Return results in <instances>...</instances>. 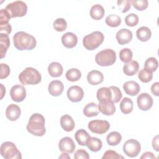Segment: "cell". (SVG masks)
Masks as SVG:
<instances>
[{
	"label": "cell",
	"instance_id": "1",
	"mask_svg": "<svg viewBox=\"0 0 159 159\" xmlns=\"http://www.w3.org/2000/svg\"><path fill=\"white\" fill-rule=\"evenodd\" d=\"M14 47L19 50H30L36 46L35 38L25 32L20 31L16 33L13 36Z\"/></svg>",
	"mask_w": 159,
	"mask_h": 159
},
{
	"label": "cell",
	"instance_id": "2",
	"mask_svg": "<svg viewBox=\"0 0 159 159\" xmlns=\"http://www.w3.org/2000/svg\"><path fill=\"white\" fill-rule=\"evenodd\" d=\"M26 129L34 135L43 136L46 132L44 117L39 113L33 114L29 118Z\"/></svg>",
	"mask_w": 159,
	"mask_h": 159
},
{
	"label": "cell",
	"instance_id": "3",
	"mask_svg": "<svg viewBox=\"0 0 159 159\" xmlns=\"http://www.w3.org/2000/svg\"><path fill=\"white\" fill-rule=\"evenodd\" d=\"M19 80L22 84L34 85L41 81L42 76L37 70L32 67H27L20 73Z\"/></svg>",
	"mask_w": 159,
	"mask_h": 159
},
{
	"label": "cell",
	"instance_id": "4",
	"mask_svg": "<svg viewBox=\"0 0 159 159\" xmlns=\"http://www.w3.org/2000/svg\"><path fill=\"white\" fill-rule=\"evenodd\" d=\"M104 36L99 31H94L84 37L83 44L88 50H93L99 47L103 42Z\"/></svg>",
	"mask_w": 159,
	"mask_h": 159
},
{
	"label": "cell",
	"instance_id": "5",
	"mask_svg": "<svg viewBox=\"0 0 159 159\" xmlns=\"http://www.w3.org/2000/svg\"><path fill=\"white\" fill-rule=\"evenodd\" d=\"M116 60V52L110 48L104 49L98 52L95 57L96 63L101 66H108L113 65Z\"/></svg>",
	"mask_w": 159,
	"mask_h": 159
},
{
	"label": "cell",
	"instance_id": "6",
	"mask_svg": "<svg viewBox=\"0 0 159 159\" xmlns=\"http://www.w3.org/2000/svg\"><path fill=\"white\" fill-rule=\"evenodd\" d=\"M1 156L5 159L21 158V153L17 149L16 145L11 142H3L0 147Z\"/></svg>",
	"mask_w": 159,
	"mask_h": 159
},
{
	"label": "cell",
	"instance_id": "7",
	"mask_svg": "<svg viewBox=\"0 0 159 159\" xmlns=\"http://www.w3.org/2000/svg\"><path fill=\"white\" fill-rule=\"evenodd\" d=\"M11 18L24 16L27 11V4L22 1H16L8 4L6 7Z\"/></svg>",
	"mask_w": 159,
	"mask_h": 159
},
{
	"label": "cell",
	"instance_id": "8",
	"mask_svg": "<svg viewBox=\"0 0 159 159\" xmlns=\"http://www.w3.org/2000/svg\"><path fill=\"white\" fill-rule=\"evenodd\" d=\"M140 150L141 146L140 143L133 139L127 140L123 145V151L124 153L130 158L137 157L140 152Z\"/></svg>",
	"mask_w": 159,
	"mask_h": 159
},
{
	"label": "cell",
	"instance_id": "9",
	"mask_svg": "<svg viewBox=\"0 0 159 159\" xmlns=\"http://www.w3.org/2000/svg\"><path fill=\"white\" fill-rule=\"evenodd\" d=\"M88 127L93 133L103 134L109 129L110 124L107 120H93L88 123Z\"/></svg>",
	"mask_w": 159,
	"mask_h": 159
},
{
	"label": "cell",
	"instance_id": "10",
	"mask_svg": "<svg viewBox=\"0 0 159 159\" xmlns=\"http://www.w3.org/2000/svg\"><path fill=\"white\" fill-rule=\"evenodd\" d=\"M137 106L142 111H148L153 106V101L152 96L146 93L139 94L137 98Z\"/></svg>",
	"mask_w": 159,
	"mask_h": 159
},
{
	"label": "cell",
	"instance_id": "11",
	"mask_svg": "<svg viewBox=\"0 0 159 159\" xmlns=\"http://www.w3.org/2000/svg\"><path fill=\"white\" fill-rule=\"evenodd\" d=\"M10 96L12 101L19 102L24 100L26 97L25 88L20 84L13 86L10 91Z\"/></svg>",
	"mask_w": 159,
	"mask_h": 159
},
{
	"label": "cell",
	"instance_id": "12",
	"mask_svg": "<svg viewBox=\"0 0 159 159\" xmlns=\"http://www.w3.org/2000/svg\"><path fill=\"white\" fill-rule=\"evenodd\" d=\"M83 96V89L78 86H72L68 89L67 97L71 102H80L82 100Z\"/></svg>",
	"mask_w": 159,
	"mask_h": 159
},
{
	"label": "cell",
	"instance_id": "13",
	"mask_svg": "<svg viewBox=\"0 0 159 159\" xmlns=\"http://www.w3.org/2000/svg\"><path fill=\"white\" fill-rule=\"evenodd\" d=\"M58 147L61 152L71 153L75 149V144L73 139L69 137H65L62 138L59 143Z\"/></svg>",
	"mask_w": 159,
	"mask_h": 159
},
{
	"label": "cell",
	"instance_id": "14",
	"mask_svg": "<svg viewBox=\"0 0 159 159\" xmlns=\"http://www.w3.org/2000/svg\"><path fill=\"white\" fill-rule=\"evenodd\" d=\"M116 38L120 45H125L132 39V32L127 29H121L116 33Z\"/></svg>",
	"mask_w": 159,
	"mask_h": 159
},
{
	"label": "cell",
	"instance_id": "15",
	"mask_svg": "<svg viewBox=\"0 0 159 159\" xmlns=\"http://www.w3.org/2000/svg\"><path fill=\"white\" fill-rule=\"evenodd\" d=\"M98 109L102 114L106 116H112L116 112V106L112 101L99 102Z\"/></svg>",
	"mask_w": 159,
	"mask_h": 159
},
{
	"label": "cell",
	"instance_id": "16",
	"mask_svg": "<svg viewBox=\"0 0 159 159\" xmlns=\"http://www.w3.org/2000/svg\"><path fill=\"white\" fill-rule=\"evenodd\" d=\"M62 44L68 48L75 47L78 42L77 36L72 32H66L61 37Z\"/></svg>",
	"mask_w": 159,
	"mask_h": 159
},
{
	"label": "cell",
	"instance_id": "17",
	"mask_svg": "<svg viewBox=\"0 0 159 159\" xmlns=\"http://www.w3.org/2000/svg\"><path fill=\"white\" fill-rule=\"evenodd\" d=\"M64 86L63 83L59 80H53L50 83L48 87L49 93L53 96H58L63 91Z\"/></svg>",
	"mask_w": 159,
	"mask_h": 159
},
{
	"label": "cell",
	"instance_id": "18",
	"mask_svg": "<svg viewBox=\"0 0 159 159\" xmlns=\"http://www.w3.org/2000/svg\"><path fill=\"white\" fill-rule=\"evenodd\" d=\"M20 109L17 105L11 104L6 108V116L9 120L15 121L20 117Z\"/></svg>",
	"mask_w": 159,
	"mask_h": 159
},
{
	"label": "cell",
	"instance_id": "19",
	"mask_svg": "<svg viewBox=\"0 0 159 159\" xmlns=\"http://www.w3.org/2000/svg\"><path fill=\"white\" fill-rule=\"evenodd\" d=\"M104 76L102 73L98 70H92L88 73L87 80L91 85H98L103 81Z\"/></svg>",
	"mask_w": 159,
	"mask_h": 159
},
{
	"label": "cell",
	"instance_id": "20",
	"mask_svg": "<svg viewBox=\"0 0 159 159\" xmlns=\"http://www.w3.org/2000/svg\"><path fill=\"white\" fill-rule=\"evenodd\" d=\"M123 89L127 94L130 96H136L140 90L139 84L134 81H128L124 83L123 84Z\"/></svg>",
	"mask_w": 159,
	"mask_h": 159
},
{
	"label": "cell",
	"instance_id": "21",
	"mask_svg": "<svg viewBox=\"0 0 159 159\" xmlns=\"http://www.w3.org/2000/svg\"><path fill=\"white\" fill-rule=\"evenodd\" d=\"M60 125L64 130L66 132H71L74 129L75 123L70 116L65 114L60 118Z\"/></svg>",
	"mask_w": 159,
	"mask_h": 159
},
{
	"label": "cell",
	"instance_id": "22",
	"mask_svg": "<svg viewBox=\"0 0 159 159\" xmlns=\"http://www.w3.org/2000/svg\"><path fill=\"white\" fill-rule=\"evenodd\" d=\"M139 69V64L137 61L131 60L126 63L123 66V71L127 76H133Z\"/></svg>",
	"mask_w": 159,
	"mask_h": 159
},
{
	"label": "cell",
	"instance_id": "23",
	"mask_svg": "<svg viewBox=\"0 0 159 159\" xmlns=\"http://www.w3.org/2000/svg\"><path fill=\"white\" fill-rule=\"evenodd\" d=\"M63 71L62 65L56 61L52 62L48 66V72L49 75L52 77H59L60 76Z\"/></svg>",
	"mask_w": 159,
	"mask_h": 159
},
{
	"label": "cell",
	"instance_id": "24",
	"mask_svg": "<svg viewBox=\"0 0 159 159\" xmlns=\"http://www.w3.org/2000/svg\"><path fill=\"white\" fill-rule=\"evenodd\" d=\"M86 146L91 151L97 152L101 149L102 147V141L98 138L90 137L87 140Z\"/></svg>",
	"mask_w": 159,
	"mask_h": 159
},
{
	"label": "cell",
	"instance_id": "25",
	"mask_svg": "<svg viewBox=\"0 0 159 159\" xmlns=\"http://www.w3.org/2000/svg\"><path fill=\"white\" fill-rule=\"evenodd\" d=\"M99 102L112 101V93L109 88L102 87L99 88L96 93Z\"/></svg>",
	"mask_w": 159,
	"mask_h": 159
},
{
	"label": "cell",
	"instance_id": "26",
	"mask_svg": "<svg viewBox=\"0 0 159 159\" xmlns=\"http://www.w3.org/2000/svg\"><path fill=\"white\" fill-rule=\"evenodd\" d=\"M136 35L139 40L142 42H147L150 39L152 32L148 27L142 26L137 30Z\"/></svg>",
	"mask_w": 159,
	"mask_h": 159
},
{
	"label": "cell",
	"instance_id": "27",
	"mask_svg": "<svg viewBox=\"0 0 159 159\" xmlns=\"http://www.w3.org/2000/svg\"><path fill=\"white\" fill-rule=\"evenodd\" d=\"M99 112L98 106L94 102L87 104L83 109V114L88 117H94L98 115Z\"/></svg>",
	"mask_w": 159,
	"mask_h": 159
},
{
	"label": "cell",
	"instance_id": "28",
	"mask_svg": "<svg viewBox=\"0 0 159 159\" xmlns=\"http://www.w3.org/2000/svg\"><path fill=\"white\" fill-rule=\"evenodd\" d=\"M10 45V40L8 35L5 34H0V50L1 58H3L6 52Z\"/></svg>",
	"mask_w": 159,
	"mask_h": 159
},
{
	"label": "cell",
	"instance_id": "29",
	"mask_svg": "<svg viewBox=\"0 0 159 159\" xmlns=\"http://www.w3.org/2000/svg\"><path fill=\"white\" fill-rule=\"evenodd\" d=\"M105 11L104 7L100 4L93 5L90 9V16L91 18L94 20L101 19L104 15Z\"/></svg>",
	"mask_w": 159,
	"mask_h": 159
},
{
	"label": "cell",
	"instance_id": "30",
	"mask_svg": "<svg viewBox=\"0 0 159 159\" xmlns=\"http://www.w3.org/2000/svg\"><path fill=\"white\" fill-rule=\"evenodd\" d=\"M134 107V103L131 99L129 98H124L120 103V109L123 114H127L130 113Z\"/></svg>",
	"mask_w": 159,
	"mask_h": 159
},
{
	"label": "cell",
	"instance_id": "31",
	"mask_svg": "<svg viewBox=\"0 0 159 159\" xmlns=\"http://www.w3.org/2000/svg\"><path fill=\"white\" fill-rule=\"evenodd\" d=\"M75 137L79 145L85 146L86 145L87 140L90 137V135L84 129H80L76 132Z\"/></svg>",
	"mask_w": 159,
	"mask_h": 159
},
{
	"label": "cell",
	"instance_id": "32",
	"mask_svg": "<svg viewBox=\"0 0 159 159\" xmlns=\"http://www.w3.org/2000/svg\"><path fill=\"white\" fill-rule=\"evenodd\" d=\"M107 143L111 146L118 145L122 140V136L118 132H111L106 137Z\"/></svg>",
	"mask_w": 159,
	"mask_h": 159
},
{
	"label": "cell",
	"instance_id": "33",
	"mask_svg": "<svg viewBox=\"0 0 159 159\" xmlns=\"http://www.w3.org/2000/svg\"><path fill=\"white\" fill-rule=\"evenodd\" d=\"M66 78L72 82L78 81L81 77V73L80 71L76 68L69 69L66 73Z\"/></svg>",
	"mask_w": 159,
	"mask_h": 159
},
{
	"label": "cell",
	"instance_id": "34",
	"mask_svg": "<svg viewBox=\"0 0 159 159\" xmlns=\"http://www.w3.org/2000/svg\"><path fill=\"white\" fill-rule=\"evenodd\" d=\"M106 24L111 27H118L121 24V18L117 14H110L105 19Z\"/></svg>",
	"mask_w": 159,
	"mask_h": 159
},
{
	"label": "cell",
	"instance_id": "35",
	"mask_svg": "<svg viewBox=\"0 0 159 159\" xmlns=\"http://www.w3.org/2000/svg\"><path fill=\"white\" fill-rule=\"evenodd\" d=\"M158 66V63L157 60L154 57H150V58H148L145 61L144 68L153 73V71H155L157 70Z\"/></svg>",
	"mask_w": 159,
	"mask_h": 159
},
{
	"label": "cell",
	"instance_id": "36",
	"mask_svg": "<svg viewBox=\"0 0 159 159\" xmlns=\"http://www.w3.org/2000/svg\"><path fill=\"white\" fill-rule=\"evenodd\" d=\"M132 52L128 48H122L119 52L120 60L124 63H128L131 61L132 58Z\"/></svg>",
	"mask_w": 159,
	"mask_h": 159
},
{
	"label": "cell",
	"instance_id": "37",
	"mask_svg": "<svg viewBox=\"0 0 159 159\" xmlns=\"http://www.w3.org/2000/svg\"><path fill=\"white\" fill-rule=\"evenodd\" d=\"M53 28L58 32H63L66 30L67 27V22L65 19L63 18H58L53 22Z\"/></svg>",
	"mask_w": 159,
	"mask_h": 159
},
{
	"label": "cell",
	"instance_id": "38",
	"mask_svg": "<svg viewBox=\"0 0 159 159\" xmlns=\"http://www.w3.org/2000/svg\"><path fill=\"white\" fill-rule=\"evenodd\" d=\"M139 80L143 83H148L152 80L153 75L152 73L147 70L145 68L141 70L138 75Z\"/></svg>",
	"mask_w": 159,
	"mask_h": 159
},
{
	"label": "cell",
	"instance_id": "39",
	"mask_svg": "<svg viewBox=\"0 0 159 159\" xmlns=\"http://www.w3.org/2000/svg\"><path fill=\"white\" fill-rule=\"evenodd\" d=\"M111 93H112V101L115 102H118L122 97V94L120 89L117 86H111L109 87Z\"/></svg>",
	"mask_w": 159,
	"mask_h": 159
},
{
	"label": "cell",
	"instance_id": "40",
	"mask_svg": "<svg viewBox=\"0 0 159 159\" xmlns=\"http://www.w3.org/2000/svg\"><path fill=\"white\" fill-rule=\"evenodd\" d=\"M125 22L128 26H135L139 22V17L135 14H129L125 17Z\"/></svg>",
	"mask_w": 159,
	"mask_h": 159
},
{
	"label": "cell",
	"instance_id": "41",
	"mask_svg": "<svg viewBox=\"0 0 159 159\" xmlns=\"http://www.w3.org/2000/svg\"><path fill=\"white\" fill-rule=\"evenodd\" d=\"M134 8L138 11H144L148 7V1L147 0H132L131 1Z\"/></svg>",
	"mask_w": 159,
	"mask_h": 159
},
{
	"label": "cell",
	"instance_id": "42",
	"mask_svg": "<svg viewBox=\"0 0 159 159\" xmlns=\"http://www.w3.org/2000/svg\"><path fill=\"white\" fill-rule=\"evenodd\" d=\"M119 7L121 10V12H127L131 7V1L124 0V1H117V2Z\"/></svg>",
	"mask_w": 159,
	"mask_h": 159
},
{
	"label": "cell",
	"instance_id": "43",
	"mask_svg": "<svg viewBox=\"0 0 159 159\" xmlns=\"http://www.w3.org/2000/svg\"><path fill=\"white\" fill-rule=\"evenodd\" d=\"M11 16L6 9H2L0 11V25L6 24L9 23Z\"/></svg>",
	"mask_w": 159,
	"mask_h": 159
},
{
	"label": "cell",
	"instance_id": "44",
	"mask_svg": "<svg viewBox=\"0 0 159 159\" xmlns=\"http://www.w3.org/2000/svg\"><path fill=\"white\" fill-rule=\"evenodd\" d=\"M116 159V158H124V157L119 155L116 151L112 150H107L103 155L102 159Z\"/></svg>",
	"mask_w": 159,
	"mask_h": 159
},
{
	"label": "cell",
	"instance_id": "45",
	"mask_svg": "<svg viewBox=\"0 0 159 159\" xmlns=\"http://www.w3.org/2000/svg\"><path fill=\"white\" fill-rule=\"evenodd\" d=\"M10 74V68L6 63H1V75L0 78L4 79L7 78Z\"/></svg>",
	"mask_w": 159,
	"mask_h": 159
},
{
	"label": "cell",
	"instance_id": "46",
	"mask_svg": "<svg viewBox=\"0 0 159 159\" xmlns=\"http://www.w3.org/2000/svg\"><path fill=\"white\" fill-rule=\"evenodd\" d=\"M74 158L75 159H80V158H83V159H89V155L88 153L83 150V149H80L76 151L74 155Z\"/></svg>",
	"mask_w": 159,
	"mask_h": 159
},
{
	"label": "cell",
	"instance_id": "47",
	"mask_svg": "<svg viewBox=\"0 0 159 159\" xmlns=\"http://www.w3.org/2000/svg\"><path fill=\"white\" fill-rule=\"evenodd\" d=\"M12 31V27L9 23L3 25H0V32L1 34H5L9 35Z\"/></svg>",
	"mask_w": 159,
	"mask_h": 159
},
{
	"label": "cell",
	"instance_id": "48",
	"mask_svg": "<svg viewBox=\"0 0 159 159\" xmlns=\"http://www.w3.org/2000/svg\"><path fill=\"white\" fill-rule=\"evenodd\" d=\"M151 91L153 95L156 96H159V83L155 82L151 86Z\"/></svg>",
	"mask_w": 159,
	"mask_h": 159
},
{
	"label": "cell",
	"instance_id": "49",
	"mask_svg": "<svg viewBox=\"0 0 159 159\" xmlns=\"http://www.w3.org/2000/svg\"><path fill=\"white\" fill-rule=\"evenodd\" d=\"M152 147L157 151H159V145H158V135H156L152 140Z\"/></svg>",
	"mask_w": 159,
	"mask_h": 159
},
{
	"label": "cell",
	"instance_id": "50",
	"mask_svg": "<svg viewBox=\"0 0 159 159\" xmlns=\"http://www.w3.org/2000/svg\"><path fill=\"white\" fill-rule=\"evenodd\" d=\"M155 157L154 154L150 152H147L140 157V158H155Z\"/></svg>",
	"mask_w": 159,
	"mask_h": 159
},
{
	"label": "cell",
	"instance_id": "51",
	"mask_svg": "<svg viewBox=\"0 0 159 159\" xmlns=\"http://www.w3.org/2000/svg\"><path fill=\"white\" fill-rule=\"evenodd\" d=\"M58 158H68V159H70V157L68 155V154L66 153V152H63Z\"/></svg>",
	"mask_w": 159,
	"mask_h": 159
},
{
	"label": "cell",
	"instance_id": "52",
	"mask_svg": "<svg viewBox=\"0 0 159 159\" xmlns=\"http://www.w3.org/2000/svg\"><path fill=\"white\" fill-rule=\"evenodd\" d=\"M1 99H2L3 98V96H4V95L5 94V93L3 92V91L6 92V90H5V88L3 86L2 84H1Z\"/></svg>",
	"mask_w": 159,
	"mask_h": 159
}]
</instances>
